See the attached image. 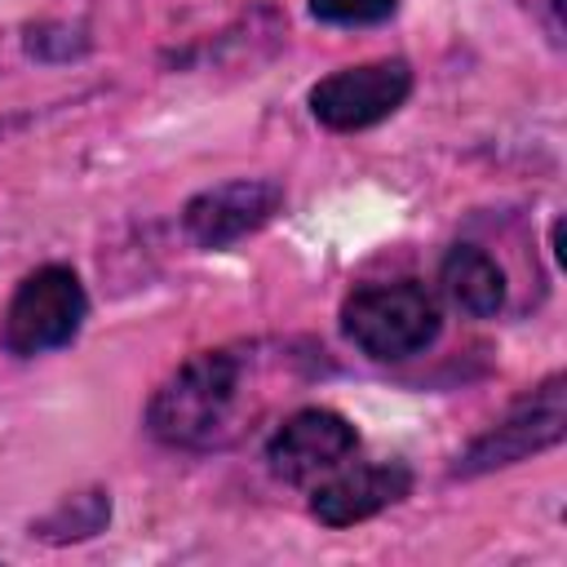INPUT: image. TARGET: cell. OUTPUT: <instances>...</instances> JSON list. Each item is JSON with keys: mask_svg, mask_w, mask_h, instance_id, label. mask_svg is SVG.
Returning a JSON list of instances; mask_svg holds the SVG:
<instances>
[{"mask_svg": "<svg viewBox=\"0 0 567 567\" xmlns=\"http://www.w3.org/2000/svg\"><path fill=\"white\" fill-rule=\"evenodd\" d=\"M248 346H217L190 354L146 403V430L164 447L213 452L239 439L248 416Z\"/></svg>", "mask_w": 567, "mask_h": 567, "instance_id": "obj_1", "label": "cell"}, {"mask_svg": "<svg viewBox=\"0 0 567 567\" xmlns=\"http://www.w3.org/2000/svg\"><path fill=\"white\" fill-rule=\"evenodd\" d=\"M439 332L443 310L434 292L416 279L363 284L341 301V337L377 363H403L412 354H425Z\"/></svg>", "mask_w": 567, "mask_h": 567, "instance_id": "obj_2", "label": "cell"}, {"mask_svg": "<svg viewBox=\"0 0 567 567\" xmlns=\"http://www.w3.org/2000/svg\"><path fill=\"white\" fill-rule=\"evenodd\" d=\"M84 319H89V292L80 275L71 266L49 261L22 275V284L13 288L4 319H0V346L13 359H35V354L71 346Z\"/></svg>", "mask_w": 567, "mask_h": 567, "instance_id": "obj_3", "label": "cell"}, {"mask_svg": "<svg viewBox=\"0 0 567 567\" xmlns=\"http://www.w3.org/2000/svg\"><path fill=\"white\" fill-rule=\"evenodd\" d=\"M563 439H567V377L554 372L532 394H523L501 421H492L452 461V478H483L492 470H505L536 452H549Z\"/></svg>", "mask_w": 567, "mask_h": 567, "instance_id": "obj_4", "label": "cell"}, {"mask_svg": "<svg viewBox=\"0 0 567 567\" xmlns=\"http://www.w3.org/2000/svg\"><path fill=\"white\" fill-rule=\"evenodd\" d=\"M412 93V66L403 58H377L341 66L310 89V115L332 133H359L390 120Z\"/></svg>", "mask_w": 567, "mask_h": 567, "instance_id": "obj_5", "label": "cell"}, {"mask_svg": "<svg viewBox=\"0 0 567 567\" xmlns=\"http://www.w3.org/2000/svg\"><path fill=\"white\" fill-rule=\"evenodd\" d=\"M359 452V430L332 408H301L275 425L266 439V465L288 487H315L350 465Z\"/></svg>", "mask_w": 567, "mask_h": 567, "instance_id": "obj_6", "label": "cell"}, {"mask_svg": "<svg viewBox=\"0 0 567 567\" xmlns=\"http://www.w3.org/2000/svg\"><path fill=\"white\" fill-rule=\"evenodd\" d=\"M279 208H284V186L275 177H230L186 199L182 230L195 248L217 252L275 221Z\"/></svg>", "mask_w": 567, "mask_h": 567, "instance_id": "obj_7", "label": "cell"}, {"mask_svg": "<svg viewBox=\"0 0 567 567\" xmlns=\"http://www.w3.org/2000/svg\"><path fill=\"white\" fill-rule=\"evenodd\" d=\"M412 492V470L403 461H368L341 465L332 478L310 487V514L323 527H354L399 505Z\"/></svg>", "mask_w": 567, "mask_h": 567, "instance_id": "obj_8", "label": "cell"}, {"mask_svg": "<svg viewBox=\"0 0 567 567\" xmlns=\"http://www.w3.org/2000/svg\"><path fill=\"white\" fill-rule=\"evenodd\" d=\"M439 284H443L447 301L470 319H492L505 306V270L496 266L492 252H483L474 244H456L443 252Z\"/></svg>", "mask_w": 567, "mask_h": 567, "instance_id": "obj_9", "label": "cell"}, {"mask_svg": "<svg viewBox=\"0 0 567 567\" xmlns=\"http://www.w3.org/2000/svg\"><path fill=\"white\" fill-rule=\"evenodd\" d=\"M111 523V496L102 487L75 492L62 505H53L40 523H31V536L49 540V545H71V540H89Z\"/></svg>", "mask_w": 567, "mask_h": 567, "instance_id": "obj_10", "label": "cell"}, {"mask_svg": "<svg viewBox=\"0 0 567 567\" xmlns=\"http://www.w3.org/2000/svg\"><path fill=\"white\" fill-rule=\"evenodd\" d=\"M399 0H310V18L328 27H372L394 18Z\"/></svg>", "mask_w": 567, "mask_h": 567, "instance_id": "obj_11", "label": "cell"}, {"mask_svg": "<svg viewBox=\"0 0 567 567\" xmlns=\"http://www.w3.org/2000/svg\"><path fill=\"white\" fill-rule=\"evenodd\" d=\"M89 49V35L80 27H66V22H44V27H31L27 31V53L31 58H80Z\"/></svg>", "mask_w": 567, "mask_h": 567, "instance_id": "obj_12", "label": "cell"}, {"mask_svg": "<svg viewBox=\"0 0 567 567\" xmlns=\"http://www.w3.org/2000/svg\"><path fill=\"white\" fill-rule=\"evenodd\" d=\"M18 124H22V120H0V137H4L9 128H18Z\"/></svg>", "mask_w": 567, "mask_h": 567, "instance_id": "obj_13", "label": "cell"}, {"mask_svg": "<svg viewBox=\"0 0 567 567\" xmlns=\"http://www.w3.org/2000/svg\"><path fill=\"white\" fill-rule=\"evenodd\" d=\"M549 9H554V13H563V0H549Z\"/></svg>", "mask_w": 567, "mask_h": 567, "instance_id": "obj_14", "label": "cell"}]
</instances>
